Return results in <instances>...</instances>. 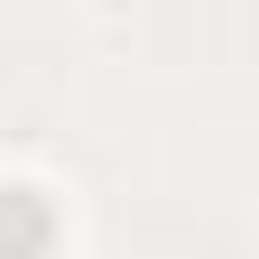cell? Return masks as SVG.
<instances>
[{"label":"cell","mask_w":259,"mask_h":259,"mask_svg":"<svg viewBox=\"0 0 259 259\" xmlns=\"http://www.w3.org/2000/svg\"><path fill=\"white\" fill-rule=\"evenodd\" d=\"M40 251H49V202L0 186V259H40Z\"/></svg>","instance_id":"cell-1"}]
</instances>
